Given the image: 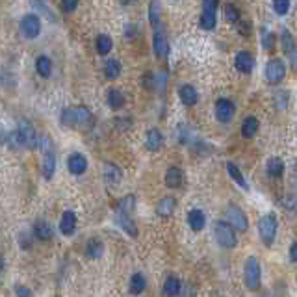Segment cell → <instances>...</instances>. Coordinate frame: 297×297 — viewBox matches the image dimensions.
I'll list each match as a JSON object with an SVG mask.
<instances>
[{
    "mask_svg": "<svg viewBox=\"0 0 297 297\" xmlns=\"http://www.w3.org/2000/svg\"><path fill=\"white\" fill-rule=\"evenodd\" d=\"M121 169L117 168V166H114V164H104V178H106L110 184H117L119 180H121Z\"/></svg>",
    "mask_w": 297,
    "mask_h": 297,
    "instance_id": "27",
    "label": "cell"
},
{
    "mask_svg": "<svg viewBox=\"0 0 297 297\" xmlns=\"http://www.w3.org/2000/svg\"><path fill=\"white\" fill-rule=\"evenodd\" d=\"M236 69L240 71V73H251L253 71V65H255V60H253V56L247 50H242V52L236 54Z\"/></svg>",
    "mask_w": 297,
    "mask_h": 297,
    "instance_id": "13",
    "label": "cell"
},
{
    "mask_svg": "<svg viewBox=\"0 0 297 297\" xmlns=\"http://www.w3.org/2000/svg\"><path fill=\"white\" fill-rule=\"evenodd\" d=\"M17 134H19V139H21V145H23V147H26V149H36V147H38V134H36V128H34L26 119H23V121L19 123Z\"/></svg>",
    "mask_w": 297,
    "mask_h": 297,
    "instance_id": "4",
    "label": "cell"
},
{
    "mask_svg": "<svg viewBox=\"0 0 297 297\" xmlns=\"http://www.w3.org/2000/svg\"><path fill=\"white\" fill-rule=\"evenodd\" d=\"M176 208V201L173 197H164L158 201V205H156V212L160 213L162 217H169L171 213L175 212Z\"/></svg>",
    "mask_w": 297,
    "mask_h": 297,
    "instance_id": "16",
    "label": "cell"
},
{
    "mask_svg": "<svg viewBox=\"0 0 297 297\" xmlns=\"http://www.w3.org/2000/svg\"><path fill=\"white\" fill-rule=\"evenodd\" d=\"M54 171H56V154L52 151V153H46L43 158V176L46 180H50L54 176Z\"/></svg>",
    "mask_w": 297,
    "mask_h": 297,
    "instance_id": "22",
    "label": "cell"
},
{
    "mask_svg": "<svg viewBox=\"0 0 297 297\" xmlns=\"http://www.w3.org/2000/svg\"><path fill=\"white\" fill-rule=\"evenodd\" d=\"M223 13H225V19H227L229 23H238V21H240V11H238V8L234 4H225Z\"/></svg>",
    "mask_w": 297,
    "mask_h": 297,
    "instance_id": "38",
    "label": "cell"
},
{
    "mask_svg": "<svg viewBox=\"0 0 297 297\" xmlns=\"http://www.w3.org/2000/svg\"><path fill=\"white\" fill-rule=\"evenodd\" d=\"M160 15H162V2L160 0H151V6H149V21L154 28L160 26Z\"/></svg>",
    "mask_w": 297,
    "mask_h": 297,
    "instance_id": "25",
    "label": "cell"
},
{
    "mask_svg": "<svg viewBox=\"0 0 297 297\" xmlns=\"http://www.w3.org/2000/svg\"><path fill=\"white\" fill-rule=\"evenodd\" d=\"M286 75V65L281 60H271L266 65V80L269 84H279Z\"/></svg>",
    "mask_w": 297,
    "mask_h": 297,
    "instance_id": "6",
    "label": "cell"
},
{
    "mask_svg": "<svg viewBox=\"0 0 297 297\" xmlns=\"http://www.w3.org/2000/svg\"><path fill=\"white\" fill-rule=\"evenodd\" d=\"M60 121L63 127H69V128H75L77 127V119H75V108H67L63 110L60 115Z\"/></svg>",
    "mask_w": 297,
    "mask_h": 297,
    "instance_id": "36",
    "label": "cell"
},
{
    "mask_svg": "<svg viewBox=\"0 0 297 297\" xmlns=\"http://www.w3.org/2000/svg\"><path fill=\"white\" fill-rule=\"evenodd\" d=\"M145 145H147V149L149 151H160L162 145H164V137H162V132L158 128H151L147 132V139H145Z\"/></svg>",
    "mask_w": 297,
    "mask_h": 297,
    "instance_id": "12",
    "label": "cell"
},
{
    "mask_svg": "<svg viewBox=\"0 0 297 297\" xmlns=\"http://www.w3.org/2000/svg\"><path fill=\"white\" fill-rule=\"evenodd\" d=\"M290 260L292 262L297 260V244H292V247H290Z\"/></svg>",
    "mask_w": 297,
    "mask_h": 297,
    "instance_id": "44",
    "label": "cell"
},
{
    "mask_svg": "<svg viewBox=\"0 0 297 297\" xmlns=\"http://www.w3.org/2000/svg\"><path fill=\"white\" fill-rule=\"evenodd\" d=\"M262 45H264V48L266 50H271L275 45V36L271 34V32H264L262 34Z\"/></svg>",
    "mask_w": 297,
    "mask_h": 297,
    "instance_id": "40",
    "label": "cell"
},
{
    "mask_svg": "<svg viewBox=\"0 0 297 297\" xmlns=\"http://www.w3.org/2000/svg\"><path fill=\"white\" fill-rule=\"evenodd\" d=\"M234 104L229 99H219L215 102V117L219 123H229L234 117Z\"/></svg>",
    "mask_w": 297,
    "mask_h": 297,
    "instance_id": "8",
    "label": "cell"
},
{
    "mask_svg": "<svg viewBox=\"0 0 297 297\" xmlns=\"http://www.w3.org/2000/svg\"><path fill=\"white\" fill-rule=\"evenodd\" d=\"M78 6V0H61V9L65 13H73Z\"/></svg>",
    "mask_w": 297,
    "mask_h": 297,
    "instance_id": "41",
    "label": "cell"
},
{
    "mask_svg": "<svg viewBox=\"0 0 297 297\" xmlns=\"http://www.w3.org/2000/svg\"><path fill=\"white\" fill-rule=\"evenodd\" d=\"M213 232H215V240H217V244L221 247H227V249L236 247V234H234V229L230 227L229 223L217 221L215 227H213Z\"/></svg>",
    "mask_w": 297,
    "mask_h": 297,
    "instance_id": "1",
    "label": "cell"
},
{
    "mask_svg": "<svg viewBox=\"0 0 297 297\" xmlns=\"http://www.w3.org/2000/svg\"><path fill=\"white\" fill-rule=\"evenodd\" d=\"M132 2H136V0H121V4H125V6H127V4H132Z\"/></svg>",
    "mask_w": 297,
    "mask_h": 297,
    "instance_id": "45",
    "label": "cell"
},
{
    "mask_svg": "<svg viewBox=\"0 0 297 297\" xmlns=\"http://www.w3.org/2000/svg\"><path fill=\"white\" fill-rule=\"evenodd\" d=\"M258 130V119L256 117H247L242 125V136L244 137H253Z\"/></svg>",
    "mask_w": 297,
    "mask_h": 297,
    "instance_id": "29",
    "label": "cell"
},
{
    "mask_svg": "<svg viewBox=\"0 0 297 297\" xmlns=\"http://www.w3.org/2000/svg\"><path fill=\"white\" fill-rule=\"evenodd\" d=\"M258 232H260V238H262V242L264 245H271L275 242V236H277V219H275V215H264V217H260L258 221Z\"/></svg>",
    "mask_w": 297,
    "mask_h": 297,
    "instance_id": "2",
    "label": "cell"
},
{
    "mask_svg": "<svg viewBox=\"0 0 297 297\" xmlns=\"http://www.w3.org/2000/svg\"><path fill=\"white\" fill-rule=\"evenodd\" d=\"M36 236H38L41 242H46V240H50V238L54 236L52 227H50L48 223H45V221H39L38 225H36Z\"/></svg>",
    "mask_w": 297,
    "mask_h": 297,
    "instance_id": "30",
    "label": "cell"
},
{
    "mask_svg": "<svg viewBox=\"0 0 297 297\" xmlns=\"http://www.w3.org/2000/svg\"><path fill=\"white\" fill-rule=\"evenodd\" d=\"M36 69H38V73L43 78L50 77V73H52V61H50V58L48 56H39L38 60H36Z\"/></svg>",
    "mask_w": 297,
    "mask_h": 297,
    "instance_id": "23",
    "label": "cell"
},
{
    "mask_svg": "<svg viewBox=\"0 0 297 297\" xmlns=\"http://www.w3.org/2000/svg\"><path fill=\"white\" fill-rule=\"evenodd\" d=\"M182 290V284L176 277H168L166 284H164V296L166 297H176Z\"/></svg>",
    "mask_w": 297,
    "mask_h": 297,
    "instance_id": "19",
    "label": "cell"
},
{
    "mask_svg": "<svg viewBox=\"0 0 297 297\" xmlns=\"http://www.w3.org/2000/svg\"><path fill=\"white\" fill-rule=\"evenodd\" d=\"M102 253H104L102 242L97 240V238H91V240L87 242V245H85V256H87V258H100Z\"/></svg>",
    "mask_w": 297,
    "mask_h": 297,
    "instance_id": "17",
    "label": "cell"
},
{
    "mask_svg": "<svg viewBox=\"0 0 297 297\" xmlns=\"http://www.w3.org/2000/svg\"><path fill=\"white\" fill-rule=\"evenodd\" d=\"M215 23H217L215 11H203V15H201V26H203L205 30H213V28H215Z\"/></svg>",
    "mask_w": 297,
    "mask_h": 297,
    "instance_id": "35",
    "label": "cell"
},
{
    "mask_svg": "<svg viewBox=\"0 0 297 297\" xmlns=\"http://www.w3.org/2000/svg\"><path fill=\"white\" fill-rule=\"evenodd\" d=\"M266 171L269 176L281 178L282 173H284V162H282L281 158H269V160H267V166H266Z\"/></svg>",
    "mask_w": 297,
    "mask_h": 297,
    "instance_id": "20",
    "label": "cell"
},
{
    "mask_svg": "<svg viewBox=\"0 0 297 297\" xmlns=\"http://www.w3.org/2000/svg\"><path fill=\"white\" fill-rule=\"evenodd\" d=\"M136 210V197L134 195H127V197L121 201V206H119V212L127 213V215H130V213Z\"/></svg>",
    "mask_w": 297,
    "mask_h": 297,
    "instance_id": "37",
    "label": "cell"
},
{
    "mask_svg": "<svg viewBox=\"0 0 297 297\" xmlns=\"http://www.w3.org/2000/svg\"><path fill=\"white\" fill-rule=\"evenodd\" d=\"M115 221H117V225H119V227H121L125 232H128L132 238L137 236L136 223L132 221V217H130V215H127V213H123V212H117V213H115Z\"/></svg>",
    "mask_w": 297,
    "mask_h": 297,
    "instance_id": "14",
    "label": "cell"
},
{
    "mask_svg": "<svg viewBox=\"0 0 297 297\" xmlns=\"http://www.w3.org/2000/svg\"><path fill=\"white\" fill-rule=\"evenodd\" d=\"M104 73H106V78L115 80V78L121 75V63L117 60H108L106 67H104Z\"/></svg>",
    "mask_w": 297,
    "mask_h": 297,
    "instance_id": "34",
    "label": "cell"
},
{
    "mask_svg": "<svg viewBox=\"0 0 297 297\" xmlns=\"http://www.w3.org/2000/svg\"><path fill=\"white\" fill-rule=\"evenodd\" d=\"M273 9L277 15H286L290 9V0H273Z\"/></svg>",
    "mask_w": 297,
    "mask_h": 297,
    "instance_id": "39",
    "label": "cell"
},
{
    "mask_svg": "<svg viewBox=\"0 0 297 297\" xmlns=\"http://www.w3.org/2000/svg\"><path fill=\"white\" fill-rule=\"evenodd\" d=\"M15 294H17V297H32V292L26 288V286H17Z\"/></svg>",
    "mask_w": 297,
    "mask_h": 297,
    "instance_id": "43",
    "label": "cell"
},
{
    "mask_svg": "<svg viewBox=\"0 0 297 297\" xmlns=\"http://www.w3.org/2000/svg\"><path fill=\"white\" fill-rule=\"evenodd\" d=\"M75 119H77V127L80 128H87L91 125V112L85 106L75 108Z\"/></svg>",
    "mask_w": 297,
    "mask_h": 297,
    "instance_id": "18",
    "label": "cell"
},
{
    "mask_svg": "<svg viewBox=\"0 0 297 297\" xmlns=\"http://www.w3.org/2000/svg\"><path fill=\"white\" fill-rule=\"evenodd\" d=\"M219 0H203V11H215Z\"/></svg>",
    "mask_w": 297,
    "mask_h": 297,
    "instance_id": "42",
    "label": "cell"
},
{
    "mask_svg": "<svg viewBox=\"0 0 297 297\" xmlns=\"http://www.w3.org/2000/svg\"><path fill=\"white\" fill-rule=\"evenodd\" d=\"M21 34L26 39H36L41 34V21L38 15H24L21 21Z\"/></svg>",
    "mask_w": 297,
    "mask_h": 297,
    "instance_id": "5",
    "label": "cell"
},
{
    "mask_svg": "<svg viewBox=\"0 0 297 297\" xmlns=\"http://www.w3.org/2000/svg\"><path fill=\"white\" fill-rule=\"evenodd\" d=\"M166 184L169 188H178L182 184V173L178 168H169L166 171Z\"/></svg>",
    "mask_w": 297,
    "mask_h": 297,
    "instance_id": "24",
    "label": "cell"
},
{
    "mask_svg": "<svg viewBox=\"0 0 297 297\" xmlns=\"http://www.w3.org/2000/svg\"><path fill=\"white\" fill-rule=\"evenodd\" d=\"M147 286V281H145V277L141 273H134L132 275V279H130V294H134V296H139L141 292L145 290Z\"/></svg>",
    "mask_w": 297,
    "mask_h": 297,
    "instance_id": "28",
    "label": "cell"
},
{
    "mask_svg": "<svg viewBox=\"0 0 297 297\" xmlns=\"http://www.w3.org/2000/svg\"><path fill=\"white\" fill-rule=\"evenodd\" d=\"M227 217H229V223L238 230H245L249 227V221L245 217L244 210L236 205H229L227 206Z\"/></svg>",
    "mask_w": 297,
    "mask_h": 297,
    "instance_id": "7",
    "label": "cell"
},
{
    "mask_svg": "<svg viewBox=\"0 0 297 297\" xmlns=\"http://www.w3.org/2000/svg\"><path fill=\"white\" fill-rule=\"evenodd\" d=\"M178 95H180V100H182L186 106H193V104L197 102V99H199L195 87H193V85H190V84L182 85V87L178 89Z\"/></svg>",
    "mask_w": 297,
    "mask_h": 297,
    "instance_id": "15",
    "label": "cell"
},
{
    "mask_svg": "<svg viewBox=\"0 0 297 297\" xmlns=\"http://www.w3.org/2000/svg\"><path fill=\"white\" fill-rule=\"evenodd\" d=\"M108 104H110L112 110H119V108H123V104H125L123 93L119 91V89H110V91H108Z\"/></svg>",
    "mask_w": 297,
    "mask_h": 297,
    "instance_id": "32",
    "label": "cell"
},
{
    "mask_svg": "<svg viewBox=\"0 0 297 297\" xmlns=\"http://www.w3.org/2000/svg\"><path fill=\"white\" fill-rule=\"evenodd\" d=\"M4 269V262H2V258H0V271Z\"/></svg>",
    "mask_w": 297,
    "mask_h": 297,
    "instance_id": "46",
    "label": "cell"
},
{
    "mask_svg": "<svg viewBox=\"0 0 297 297\" xmlns=\"http://www.w3.org/2000/svg\"><path fill=\"white\" fill-rule=\"evenodd\" d=\"M112 46H114V41L110 36L106 34H100L99 38H97V52L102 54V56H106L110 50H112Z\"/></svg>",
    "mask_w": 297,
    "mask_h": 297,
    "instance_id": "31",
    "label": "cell"
},
{
    "mask_svg": "<svg viewBox=\"0 0 297 297\" xmlns=\"http://www.w3.org/2000/svg\"><path fill=\"white\" fill-rule=\"evenodd\" d=\"M188 223H190V227L193 230H203L206 225L205 213L201 212V210H191V212L188 213Z\"/></svg>",
    "mask_w": 297,
    "mask_h": 297,
    "instance_id": "21",
    "label": "cell"
},
{
    "mask_svg": "<svg viewBox=\"0 0 297 297\" xmlns=\"http://www.w3.org/2000/svg\"><path fill=\"white\" fill-rule=\"evenodd\" d=\"M227 169H229V175L232 176V180L238 184V186H242L244 190H249V186H247V182H245V178H244V175H242V171L232 164V162H229L227 164Z\"/></svg>",
    "mask_w": 297,
    "mask_h": 297,
    "instance_id": "33",
    "label": "cell"
},
{
    "mask_svg": "<svg viewBox=\"0 0 297 297\" xmlns=\"http://www.w3.org/2000/svg\"><path fill=\"white\" fill-rule=\"evenodd\" d=\"M282 50H284V54H288L290 60H292V63H294V50H296V41H294V36L290 34L288 30L282 32Z\"/></svg>",
    "mask_w": 297,
    "mask_h": 297,
    "instance_id": "26",
    "label": "cell"
},
{
    "mask_svg": "<svg viewBox=\"0 0 297 297\" xmlns=\"http://www.w3.org/2000/svg\"><path fill=\"white\" fill-rule=\"evenodd\" d=\"M260 262L256 260V256H249L245 262V284L249 290H256L260 286Z\"/></svg>",
    "mask_w": 297,
    "mask_h": 297,
    "instance_id": "3",
    "label": "cell"
},
{
    "mask_svg": "<svg viewBox=\"0 0 297 297\" xmlns=\"http://www.w3.org/2000/svg\"><path fill=\"white\" fill-rule=\"evenodd\" d=\"M153 46H154V54H156V58H160L164 60L166 56H168V39H166V34L162 32L160 26H156V30H154V38H153Z\"/></svg>",
    "mask_w": 297,
    "mask_h": 297,
    "instance_id": "9",
    "label": "cell"
},
{
    "mask_svg": "<svg viewBox=\"0 0 297 297\" xmlns=\"http://www.w3.org/2000/svg\"><path fill=\"white\" fill-rule=\"evenodd\" d=\"M75 229H77V215H75V212H71V210L63 212V215H61V219H60L61 234L71 236V234L75 232Z\"/></svg>",
    "mask_w": 297,
    "mask_h": 297,
    "instance_id": "11",
    "label": "cell"
},
{
    "mask_svg": "<svg viewBox=\"0 0 297 297\" xmlns=\"http://www.w3.org/2000/svg\"><path fill=\"white\" fill-rule=\"evenodd\" d=\"M67 168L73 175H84L85 169H87V160H85L84 154L75 153L67 158Z\"/></svg>",
    "mask_w": 297,
    "mask_h": 297,
    "instance_id": "10",
    "label": "cell"
}]
</instances>
